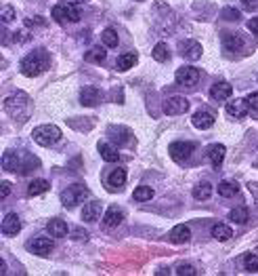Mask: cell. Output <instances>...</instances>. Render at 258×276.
<instances>
[{
  "instance_id": "obj_1",
  "label": "cell",
  "mask_w": 258,
  "mask_h": 276,
  "mask_svg": "<svg viewBox=\"0 0 258 276\" xmlns=\"http://www.w3.org/2000/svg\"><path fill=\"white\" fill-rule=\"evenodd\" d=\"M49 67V55L38 49V51H32L30 55H25V57L21 59V74L23 76H40L42 72H45Z\"/></svg>"
},
{
  "instance_id": "obj_2",
  "label": "cell",
  "mask_w": 258,
  "mask_h": 276,
  "mask_svg": "<svg viewBox=\"0 0 258 276\" xmlns=\"http://www.w3.org/2000/svg\"><path fill=\"white\" fill-rule=\"evenodd\" d=\"M32 137H34V142L38 146H55L57 142L61 140V129L59 127H55V125H40L32 131Z\"/></svg>"
},
{
  "instance_id": "obj_3",
  "label": "cell",
  "mask_w": 258,
  "mask_h": 276,
  "mask_svg": "<svg viewBox=\"0 0 258 276\" xmlns=\"http://www.w3.org/2000/svg\"><path fill=\"white\" fill-rule=\"evenodd\" d=\"M5 108L11 116H19V120H23L27 114V108H30V99H27L25 93H15L5 99Z\"/></svg>"
},
{
  "instance_id": "obj_4",
  "label": "cell",
  "mask_w": 258,
  "mask_h": 276,
  "mask_svg": "<svg viewBox=\"0 0 258 276\" xmlns=\"http://www.w3.org/2000/svg\"><path fill=\"white\" fill-rule=\"evenodd\" d=\"M89 196H91V192L86 190L84 186H80V184H74V186H69L67 190H63L61 200H63V204L67 206V209H74V206H76L78 202L86 200Z\"/></svg>"
},
{
  "instance_id": "obj_5",
  "label": "cell",
  "mask_w": 258,
  "mask_h": 276,
  "mask_svg": "<svg viewBox=\"0 0 258 276\" xmlns=\"http://www.w3.org/2000/svg\"><path fill=\"white\" fill-rule=\"evenodd\" d=\"M195 148L197 146L193 142H175V144H170L168 152H170V156L175 162H185L195 152Z\"/></svg>"
},
{
  "instance_id": "obj_6",
  "label": "cell",
  "mask_w": 258,
  "mask_h": 276,
  "mask_svg": "<svg viewBox=\"0 0 258 276\" xmlns=\"http://www.w3.org/2000/svg\"><path fill=\"white\" fill-rule=\"evenodd\" d=\"M197 80H199V70L197 67H191V65H183L177 70V82L183 87H193L197 85Z\"/></svg>"
},
{
  "instance_id": "obj_7",
  "label": "cell",
  "mask_w": 258,
  "mask_h": 276,
  "mask_svg": "<svg viewBox=\"0 0 258 276\" xmlns=\"http://www.w3.org/2000/svg\"><path fill=\"white\" fill-rule=\"evenodd\" d=\"M189 110V101L187 97H170L166 104H164V112L168 116H179V114H185Z\"/></svg>"
},
{
  "instance_id": "obj_8",
  "label": "cell",
  "mask_w": 258,
  "mask_h": 276,
  "mask_svg": "<svg viewBox=\"0 0 258 276\" xmlns=\"http://www.w3.org/2000/svg\"><path fill=\"white\" fill-rule=\"evenodd\" d=\"M27 247H30V251L36 253V255H49L53 249H55V243L47 236H36L32 238L30 243H27Z\"/></svg>"
},
{
  "instance_id": "obj_9",
  "label": "cell",
  "mask_w": 258,
  "mask_h": 276,
  "mask_svg": "<svg viewBox=\"0 0 258 276\" xmlns=\"http://www.w3.org/2000/svg\"><path fill=\"white\" fill-rule=\"evenodd\" d=\"M101 99H103V93L99 91L97 87H84L82 91H80V101H82V106H89V108H93V106H99L101 104Z\"/></svg>"
},
{
  "instance_id": "obj_10",
  "label": "cell",
  "mask_w": 258,
  "mask_h": 276,
  "mask_svg": "<svg viewBox=\"0 0 258 276\" xmlns=\"http://www.w3.org/2000/svg\"><path fill=\"white\" fill-rule=\"evenodd\" d=\"M243 45H246V40H243L241 34H237V32L223 34V49L225 51H229V53H231V51H241Z\"/></svg>"
},
{
  "instance_id": "obj_11",
  "label": "cell",
  "mask_w": 258,
  "mask_h": 276,
  "mask_svg": "<svg viewBox=\"0 0 258 276\" xmlns=\"http://www.w3.org/2000/svg\"><path fill=\"white\" fill-rule=\"evenodd\" d=\"M181 53H183L185 59L197 61L199 57H202V45L195 43V40H185V43H181Z\"/></svg>"
},
{
  "instance_id": "obj_12",
  "label": "cell",
  "mask_w": 258,
  "mask_h": 276,
  "mask_svg": "<svg viewBox=\"0 0 258 276\" xmlns=\"http://www.w3.org/2000/svg\"><path fill=\"white\" fill-rule=\"evenodd\" d=\"M21 230V219L17 213H7L3 219V234L7 236H15V234Z\"/></svg>"
},
{
  "instance_id": "obj_13",
  "label": "cell",
  "mask_w": 258,
  "mask_h": 276,
  "mask_svg": "<svg viewBox=\"0 0 258 276\" xmlns=\"http://www.w3.org/2000/svg\"><path fill=\"white\" fill-rule=\"evenodd\" d=\"M225 146L223 144H212L206 148V158L212 162V167H221L223 160H225Z\"/></svg>"
},
{
  "instance_id": "obj_14",
  "label": "cell",
  "mask_w": 258,
  "mask_h": 276,
  "mask_svg": "<svg viewBox=\"0 0 258 276\" xmlns=\"http://www.w3.org/2000/svg\"><path fill=\"white\" fill-rule=\"evenodd\" d=\"M231 85L229 82H225V80H221V82H217L212 89H210V97L214 99V101H227L229 97H231Z\"/></svg>"
},
{
  "instance_id": "obj_15",
  "label": "cell",
  "mask_w": 258,
  "mask_h": 276,
  "mask_svg": "<svg viewBox=\"0 0 258 276\" xmlns=\"http://www.w3.org/2000/svg\"><path fill=\"white\" fill-rule=\"evenodd\" d=\"M248 104H246V99H231L227 104V114L231 116V118H243L248 114Z\"/></svg>"
},
{
  "instance_id": "obj_16",
  "label": "cell",
  "mask_w": 258,
  "mask_h": 276,
  "mask_svg": "<svg viewBox=\"0 0 258 276\" xmlns=\"http://www.w3.org/2000/svg\"><path fill=\"white\" fill-rule=\"evenodd\" d=\"M168 238H170V243H175V245H183V243H187V240L191 238V230H189L187 226H185V224L175 226V228L170 230Z\"/></svg>"
},
{
  "instance_id": "obj_17",
  "label": "cell",
  "mask_w": 258,
  "mask_h": 276,
  "mask_svg": "<svg viewBox=\"0 0 258 276\" xmlns=\"http://www.w3.org/2000/svg\"><path fill=\"white\" fill-rule=\"evenodd\" d=\"M99 215H101V202L91 200L82 206V219L84 222H97Z\"/></svg>"
},
{
  "instance_id": "obj_18",
  "label": "cell",
  "mask_w": 258,
  "mask_h": 276,
  "mask_svg": "<svg viewBox=\"0 0 258 276\" xmlns=\"http://www.w3.org/2000/svg\"><path fill=\"white\" fill-rule=\"evenodd\" d=\"M122 219H124V213L120 211V209H107L105 211V217H103V226L107 228V230H111V228H118L120 224H122Z\"/></svg>"
},
{
  "instance_id": "obj_19",
  "label": "cell",
  "mask_w": 258,
  "mask_h": 276,
  "mask_svg": "<svg viewBox=\"0 0 258 276\" xmlns=\"http://www.w3.org/2000/svg\"><path fill=\"white\" fill-rule=\"evenodd\" d=\"M3 167H5V171H19V169H21V160H19V154H17L15 150L5 152Z\"/></svg>"
},
{
  "instance_id": "obj_20",
  "label": "cell",
  "mask_w": 258,
  "mask_h": 276,
  "mask_svg": "<svg viewBox=\"0 0 258 276\" xmlns=\"http://www.w3.org/2000/svg\"><path fill=\"white\" fill-rule=\"evenodd\" d=\"M99 152H101V158L103 160H107V162H118L120 160V154H118V150L113 148V146H109L107 142H99Z\"/></svg>"
},
{
  "instance_id": "obj_21",
  "label": "cell",
  "mask_w": 258,
  "mask_h": 276,
  "mask_svg": "<svg viewBox=\"0 0 258 276\" xmlns=\"http://www.w3.org/2000/svg\"><path fill=\"white\" fill-rule=\"evenodd\" d=\"M137 61H139L137 53H124V55H120V57H118L116 67H118L120 72H126V70H131V67H135Z\"/></svg>"
},
{
  "instance_id": "obj_22",
  "label": "cell",
  "mask_w": 258,
  "mask_h": 276,
  "mask_svg": "<svg viewBox=\"0 0 258 276\" xmlns=\"http://www.w3.org/2000/svg\"><path fill=\"white\" fill-rule=\"evenodd\" d=\"M47 230H49L51 236L61 238V236H65V234H67V224L63 222V219H51L49 226H47Z\"/></svg>"
},
{
  "instance_id": "obj_23",
  "label": "cell",
  "mask_w": 258,
  "mask_h": 276,
  "mask_svg": "<svg viewBox=\"0 0 258 276\" xmlns=\"http://www.w3.org/2000/svg\"><path fill=\"white\" fill-rule=\"evenodd\" d=\"M237 192H239V186H237V182H233V179H223V182L219 184V194L225 196V198L237 194Z\"/></svg>"
},
{
  "instance_id": "obj_24",
  "label": "cell",
  "mask_w": 258,
  "mask_h": 276,
  "mask_svg": "<svg viewBox=\"0 0 258 276\" xmlns=\"http://www.w3.org/2000/svg\"><path fill=\"white\" fill-rule=\"evenodd\" d=\"M214 125V116L210 112H197L193 116V127L195 129H210Z\"/></svg>"
},
{
  "instance_id": "obj_25",
  "label": "cell",
  "mask_w": 258,
  "mask_h": 276,
  "mask_svg": "<svg viewBox=\"0 0 258 276\" xmlns=\"http://www.w3.org/2000/svg\"><path fill=\"white\" fill-rule=\"evenodd\" d=\"M51 184L47 182V179H34V182L30 184V188H27V196H38V194H45V192H49Z\"/></svg>"
},
{
  "instance_id": "obj_26",
  "label": "cell",
  "mask_w": 258,
  "mask_h": 276,
  "mask_svg": "<svg viewBox=\"0 0 258 276\" xmlns=\"http://www.w3.org/2000/svg\"><path fill=\"white\" fill-rule=\"evenodd\" d=\"M212 236L217 238V240H221V243H225V240H229L233 236V230L229 228V226H225V224H217L212 228Z\"/></svg>"
},
{
  "instance_id": "obj_27",
  "label": "cell",
  "mask_w": 258,
  "mask_h": 276,
  "mask_svg": "<svg viewBox=\"0 0 258 276\" xmlns=\"http://www.w3.org/2000/svg\"><path fill=\"white\" fill-rule=\"evenodd\" d=\"M124 184H126V169H113L109 173V186L120 190Z\"/></svg>"
},
{
  "instance_id": "obj_28",
  "label": "cell",
  "mask_w": 258,
  "mask_h": 276,
  "mask_svg": "<svg viewBox=\"0 0 258 276\" xmlns=\"http://www.w3.org/2000/svg\"><path fill=\"white\" fill-rule=\"evenodd\" d=\"M86 61H91V63H101V61H105V57H107V51L103 49V47H97V49H91V51H86Z\"/></svg>"
},
{
  "instance_id": "obj_29",
  "label": "cell",
  "mask_w": 258,
  "mask_h": 276,
  "mask_svg": "<svg viewBox=\"0 0 258 276\" xmlns=\"http://www.w3.org/2000/svg\"><path fill=\"white\" fill-rule=\"evenodd\" d=\"M133 198H135L137 202H147V200L153 198V190H151L149 186H139V188L133 192Z\"/></svg>"
},
{
  "instance_id": "obj_30",
  "label": "cell",
  "mask_w": 258,
  "mask_h": 276,
  "mask_svg": "<svg viewBox=\"0 0 258 276\" xmlns=\"http://www.w3.org/2000/svg\"><path fill=\"white\" fill-rule=\"evenodd\" d=\"M210 194H212V186L208 182H202L199 186L193 188V198H197V200H208Z\"/></svg>"
},
{
  "instance_id": "obj_31",
  "label": "cell",
  "mask_w": 258,
  "mask_h": 276,
  "mask_svg": "<svg viewBox=\"0 0 258 276\" xmlns=\"http://www.w3.org/2000/svg\"><path fill=\"white\" fill-rule=\"evenodd\" d=\"M101 38H103V43H105V47H109V49H113V47H118V43H120V38H118V32L113 30V27H107V30L101 34Z\"/></svg>"
},
{
  "instance_id": "obj_32",
  "label": "cell",
  "mask_w": 258,
  "mask_h": 276,
  "mask_svg": "<svg viewBox=\"0 0 258 276\" xmlns=\"http://www.w3.org/2000/svg\"><path fill=\"white\" fill-rule=\"evenodd\" d=\"M153 59H155V61H160V63L168 61V59H170V49H168L164 43L155 45V49H153Z\"/></svg>"
},
{
  "instance_id": "obj_33",
  "label": "cell",
  "mask_w": 258,
  "mask_h": 276,
  "mask_svg": "<svg viewBox=\"0 0 258 276\" xmlns=\"http://www.w3.org/2000/svg\"><path fill=\"white\" fill-rule=\"evenodd\" d=\"M229 217H231L235 224H246L248 222V209L246 206H235V209L229 213Z\"/></svg>"
},
{
  "instance_id": "obj_34",
  "label": "cell",
  "mask_w": 258,
  "mask_h": 276,
  "mask_svg": "<svg viewBox=\"0 0 258 276\" xmlns=\"http://www.w3.org/2000/svg\"><path fill=\"white\" fill-rule=\"evenodd\" d=\"M51 15L57 23H67V15H65V5H55L53 11H51Z\"/></svg>"
},
{
  "instance_id": "obj_35",
  "label": "cell",
  "mask_w": 258,
  "mask_h": 276,
  "mask_svg": "<svg viewBox=\"0 0 258 276\" xmlns=\"http://www.w3.org/2000/svg\"><path fill=\"white\" fill-rule=\"evenodd\" d=\"M243 266H246L248 272H258V255L246 253V257H243Z\"/></svg>"
},
{
  "instance_id": "obj_36",
  "label": "cell",
  "mask_w": 258,
  "mask_h": 276,
  "mask_svg": "<svg viewBox=\"0 0 258 276\" xmlns=\"http://www.w3.org/2000/svg\"><path fill=\"white\" fill-rule=\"evenodd\" d=\"M65 15H67V21H71V23L80 21V9H78V5H65Z\"/></svg>"
},
{
  "instance_id": "obj_37",
  "label": "cell",
  "mask_w": 258,
  "mask_h": 276,
  "mask_svg": "<svg viewBox=\"0 0 258 276\" xmlns=\"http://www.w3.org/2000/svg\"><path fill=\"white\" fill-rule=\"evenodd\" d=\"M223 19H227V21H239L241 19V13L237 9L227 7V9H223Z\"/></svg>"
},
{
  "instance_id": "obj_38",
  "label": "cell",
  "mask_w": 258,
  "mask_h": 276,
  "mask_svg": "<svg viewBox=\"0 0 258 276\" xmlns=\"http://www.w3.org/2000/svg\"><path fill=\"white\" fill-rule=\"evenodd\" d=\"M45 23H47V19L40 17V15H36V17H27V19H25V27H30V30H34V27H42Z\"/></svg>"
},
{
  "instance_id": "obj_39",
  "label": "cell",
  "mask_w": 258,
  "mask_h": 276,
  "mask_svg": "<svg viewBox=\"0 0 258 276\" xmlns=\"http://www.w3.org/2000/svg\"><path fill=\"white\" fill-rule=\"evenodd\" d=\"M177 274H179V276H195L197 270H195L193 266H189V264H183V266L177 268Z\"/></svg>"
},
{
  "instance_id": "obj_40",
  "label": "cell",
  "mask_w": 258,
  "mask_h": 276,
  "mask_svg": "<svg viewBox=\"0 0 258 276\" xmlns=\"http://www.w3.org/2000/svg\"><path fill=\"white\" fill-rule=\"evenodd\" d=\"M3 21L5 23H11V21H15V9L13 7H3Z\"/></svg>"
},
{
  "instance_id": "obj_41",
  "label": "cell",
  "mask_w": 258,
  "mask_h": 276,
  "mask_svg": "<svg viewBox=\"0 0 258 276\" xmlns=\"http://www.w3.org/2000/svg\"><path fill=\"white\" fill-rule=\"evenodd\" d=\"M111 129L118 133V135H116V144H126V142H128V137H126L128 131H126L124 127H111Z\"/></svg>"
},
{
  "instance_id": "obj_42",
  "label": "cell",
  "mask_w": 258,
  "mask_h": 276,
  "mask_svg": "<svg viewBox=\"0 0 258 276\" xmlns=\"http://www.w3.org/2000/svg\"><path fill=\"white\" fill-rule=\"evenodd\" d=\"M246 104H248V108L252 110V112L258 114V93H250L248 99H246Z\"/></svg>"
},
{
  "instance_id": "obj_43",
  "label": "cell",
  "mask_w": 258,
  "mask_h": 276,
  "mask_svg": "<svg viewBox=\"0 0 258 276\" xmlns=\"http://www.w3.org/2000/svg\"><path fill=\"white\" fill-rule=\"evenodd\" d=\"M71 238H74V240H82V243H86V240H89V232L82 230V228H76L74 232H71Z\"/></svg>"
},
{
  "instance_id": "obj_44",
  "label": "cell",
  "mask_w": 258,
  "mask_h": 276,
  "mask_svg": "<svg viewBox=\"0 0 258 276\" xmlns=\"http://www.w3.org/2000/svg\"><path fill=\"white\" fill-rule=\"evenodd\" d=\"M241 5H243V9H248V11H256L258 9V0H241Z\"/></svg>"
},
{
  "instance_id": "obj_45",
  "label": "cell",
  "mask_w": 258,
  "mask_h": 276,
  "mask_svg": "<svg viewBox=\"0 0 258 276\" xmlns=\"http://www.w3.org/2000/svg\"><path fill=\"white\" fill-rule=\"evenodd\" d=\"M248 27H250V32H252V34H256V36H258V17L250 19V21H248Z\"/></svg>"
},
{
  "instance_id": "obj_46",
  "label": "cell",
  "mask_w": 258,
  "mask_h": 276,
  "mask_svg": "<svg viewBox=\"0 0 258 276\" xmlns=\"http://www.w3.org/2000/svg\"><path fill=\"white\" fill-rule=\"evenodd\" d=\"M9 194H11V184H9V182H3V192H0V196L7 198Z\"/></svg>"
},
{
  "instance_id": "obj_47",
  "label": "cell",
  "mask_w": 258,
  "mask_h": 276,
  "mask_svg": "<svg viewBox=\"0 0 258 276\" xmlns=\"http://www.w3.org/2000/svg\"><path fill=\"white\" fill-rule=\"evenodd\" d=\"M0 274H7V264H5V261H0Z\"/></svg>"
},
{
  "instance_id": "obj_48",
  "label": "cell",
  "mask_w": 258,
  "mask_h": 276,
  "mask_svg": "<svg viewBox=\"0 0 258 276\" xmlns=\"http://www.w3.org/2000/svg\"><path fill=\"white\" fill-rule=\"evenodd\" d=\"M78 3H86V0H78Z\"/></svg>"
}]
</instances>
